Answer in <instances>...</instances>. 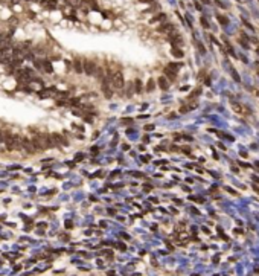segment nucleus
<instances>
[{
  "instance_id": "nucleus-1",
  "label": "nucleus",
  "mask_w": 259,
  "mask_h": 276,
  "mask_svg": "<svg viewBox=\"0 0 259 276\" xmlns=\"http://www.w3.org/2000/svg\"><path fill=\"white\" fill-rule=\"evenodd\" d=\"M17 148H18L20 151H23V153H28V154H34V153H35V148H34L32 142L28 141V139H20Z\"/></svg>"
},
{
  "instance_id": "nucleus-2",
  "label": "nucleus",
  "mask_w": 259,
  "mask_h": 276,
  "mask_svg": "<svg viewBox=\"0 0 259 276\" xmlns=\"http://www.w3.org/2000/svg\"><path fill=\"white\" fill-rule=\"evenodd\" d=\"M110 81H111L113 87H116V88H122V87H124V75H122V72H119V70L114 72V73L111 75Z\"/></svg>"
},
{
  "instance_id": "nucleus-3",
  "label": "nucleus",
  "mask_w": 259,
  "mask_h": 276,
  "mask_svg": "<svg viewBox=\"0 0 259 276\" xmlns=\"http://www.w3.org/2000/svg\"><path fill=\"white\" fill-rule=\"evenodd\" d=\"M96 69H98V66L93 63L91 60H85V61L82 63V70H84L87 75H95V73H96Z\"/></svg>"
},
{
  "instance_id": "nucleus-4",
  "label": "nucleus",
  "mask_w": 259,
  "mask_h": 276,
  "mask_svg": "<svg viewBox=\"0 0 259 276\" xmlns=\"http://www.w3.org/2000/svg\"><path fill=\"white\" fill-rule=\"evenodd\" d=\"M233 108H235V111H236V113L244 114V116H248V114H250V110H248V108H245V107H242V105L233 104Z\"/></svg>"
},
{
  "instance_id": "nucleus-5",
  "label": "nucleus",
  "mask_w": 259,
  "mask_h": 276,
  "mask_svg": "<svg viewBox=\"0 0 259 276\" xmlns=\"http://www.w3.org/2000/svg\"><path fill=\"white\" fill-rule=\"evenodd\" d=\"M102 90H104V95L107 96V98H110L113 93L110 91V85H108V81L105 79V78H102Z\"/></svg>"
},
{
  "instance_id": "nucleus-6",
  "label": "nucleus",
  "mask_w": 259,
  "mask_h": 276,
  "mask_svg": "<svg viewBox=\"0 0 259 276\" xmlns=\"http://www.w3.org/2000/svg\"><path fill=\"white\" fill-rule=\"evenodd\" d=\"M157 84H159V87H160L162 90H168V88H169V82L166 81V78H165V76H160L159 81H157Z\"/></svg>"
},
{
  "instance_id": "nucleus-7",
  "label": "nucleus",
  "mask_w": 259,
  "mask_h": 276,
  "mask_svg": "<svg viewBox=\"0 0 259 276\" xmlns=\"http://www.w3.org/2000/svg\"><path fill=\"white\" fill-rule=\"evenodd\" d=\"M172 29H174V26L171 25V23H166V25L159 26V32H169V31H172Z\"/></svg>"
},
{
  "instance_id": "nucleus-8",
  "label": "nucleus",
  "mask_w": 259,
  "mask_h": 276,
  "mask_svg": "<svg viewBox=\"0 0 259 276\" xmlns=\"http://www.w3.org/2000/svg\"><path fill=\"white\" fill-rule=\"evenodd\" d=\"M175 73H177V72L171 70V69H169L168 66H166V67H165V75H166V76H168L169 79H175Z\"/></svg>"
},
{
  "instance_id": "nucleus-9",
  "label": "nucleus",
  "mask_w": 259,
  "mask_h": 276,
  "mask_svg": "<svg viewBox=\"0 0 259 276\" xmlns=\"http://www.w3.org/2000/svg\"><path fill=\"white\" fill-rule=\"evenodd\" d=\"M73 69H75V70H76L78 73L84 72V70H82V63H81L79 60H75V61H73Z\"/></svg>"
},
{
  "instance_id": "nucleus-10",
  "label": "nucleus",
  "mask_w": 259,
  "mask_h": 276,
  "mask_svg": "<svg viewBox=\"0 0 259 276\" xmlns=\"http://www.w3.org/2000/svg\"><path fill=\"white\" fill-rule=\"evenodd\" d=\"M133 85H134V91H137V93H140V91H142V81L140 79H136L134 82H133Z\"/></svg>"
},
{
  "instance_id": "nucleus-11",
  "label": "nucleus",
  "mask_w": 259,
  "mask_h": 276,
  "mask_svg": "<svg viewBox=\"0 0 259 276\" xmlns=\"http://www.w3.org/2000/svg\"><path fill=\"white\" fill-rule=\"evenodd\" d=\"M154 87H156V82H154V79H153V78H150V79H148V82H146V90H148V91H153V90H154Z\"/></svg>"
},
{
  "instance_id": "nucleus-12",
  "label": "nucleus",
  "mask_w": 259,
  "mask_h": 276,
  "mask_svg": "<svg viewBox=\"0 0 259 276\" xmlns=\"http://www.w3.org/2000/svg\"><path fill=\"white\" fill-rule=\"evenodd\" d=\"M165 17H166L165 14H157V15H156V17H154L151 21H153V23H156V21H163V20H165Z\"/></svg>"
},
{
  "instance_id": "nucleus-13",
  "label": "nucleus",
  "mask_w": 259,
  "mask_h": 276,
  "mask_svg": "<svg viewBox=\"0 0 259 276\" xmlns=\"http://www.w3.org/2000/svg\"><path fill=\"white\" fill-rule=\"evenodd\" d=\"M172 55H174V57H177V58H181V57H183V52H181L180 49L174 48V49H172Z\"/></svg>"
},
{
  "instance_id": "nucleus-14",
  "label": "nucleus",
  "mask_w": 259,
  "mask_h": 276,
  "mask_svg": "<svg viewBox=\"0 0 259 276\" xmlns=\"http://www.w3.org/2000/svg\"><path fill=\"white\" fill-rule=\"evenodd\" d=\"M217 18H218V21L221 23V25H227V23H229L227 17H224V15H217Z\"/></svg>"
},
{
  "instance_id": "nucleus-15",
  "label": "nucleus",
  "mask_w": 259,
  "mask_h": 276,
  "mask_svg": "<svg viewBox=\"0 0 259 276\" xmlns=\"http://www.w3.org/2000/svg\"><path fill=\"white\" fill-rule=\"evenodd\" d=\"M200 21H201V25H203V26H204V28H206V29H207V28H209V23H207V20H206V18H204V17H201V20H200Z\"/></svg>"
},
{
  "instance_id": "nucleus-16",
  "label": "nucleus",
  "mask_w": 259,
  "mask_h": 276,
  "mask_svg": "<svg viewBox=\"0 0 259 276\" xmlns=\"http://www.w3.org/2000/svg\"><path fill=\"white\" fill-rule=\"evenodd\" d=\"M232 75H233L235 81H239V76H238V73H236V72H235V70H233V69H232Z\"/></svg>"
},
{
  "instance_id": "nucleus-17",
  "label": "nucleus",
  "mask_w": 259,
  "mask_h": 276,
  "mask_svg": "<svg viewBox=\"0 0 259 276\" xmlns=\"http://www.w3.org/2000/svg\"><path fill=\"white\" fill-rule=\"evenodd\" d=\"M44 66H46V70H48V72H51V70H52V66H51V64H49L48 61L44 63Z\"/></svg>"
},
{
  "instance_id": "nucleus-18",
  "label": "nucleus",
  "mask_w": 259,
  "mask_h": 276,
  "mask_svg": "<svg viewBox=\"0 0 259 276\" xmlns=\"http://www.w3.org/2000/svg\"><path fill=\"white\" fill-rule=\"evenodd\" d=\"M5 44H6V41H5V38H3L2 35H0V48H3V46H5Z\"/></svg>"
},
{
  "instance_id": "nucleus-19",
  "label": "nucleus",
  "mask_w": 259,
  "mask_h": 276,
  "mask_svg": "<svg viewBox=\"0 0 259 276\" xmlns=\"http://www.w3.org/2000/svg\"><path fill=\"white\" fill-rule=\"evenodd\" d=\"M253 189H254L256 194H259V186H253Z\"/></svg>"
},
{
  "instance_id": "nucleus-20",
  "label": "nucleus",
  "mask_w": 259,
  "mask_h": 276,
  "mask_svg": "<svg viewBox=\"0 0 259 276\" xmlns=\"http://www.w3.org/2000/svg\"><path fill=\"white\" fill-rule=\"evenodd\" d=\"M0 142H3V134L0 133Z\"/></svg>"
},
{
  "instance_id": "nucleus-21",
  "label": "nucleus",
  "mask_w": 259,
  "mask_h": 276,
  "mask_svg": "<svg viewBox=\"0 0 259 276\" xmlns=\"http://www.w3.org/2000/svg\"><path fill=\"white\" fill-rule=\"evenodd\" d=\"M253 178H254V181H257V183H259V178H257V177H253Z\"/></svg>"
},
{
  "instance_id": "nucleus-22",
  "label": "nucleus",
  "mask_w": 259,
  "mask_h": 276,
  "mask_svg": "<svg viewBox=\"0 0 259 276\" xmlns=\"http://www.w3.org/2000/svg\"><path fill=\"white\" fill-rule=\"evenodd\" d=\"M203 2H206V3H209V0H203Z\"/></svg>"
},
{
  "instance_id": "nucleus-23",
  "label": "nucleus",
  "mask_w": 259,
  "mask_h": 276,
  "mask_svg": "<svg viewBox=\"0 0 259 276\" xmlns=\"http://www.w3.org/2000/svg\"><path fill=\"white\" fill-rule=\"evenodd\" d=\"M257 168H259V162H257Z\"/></svg>"
}]
</instances>
